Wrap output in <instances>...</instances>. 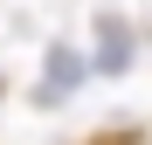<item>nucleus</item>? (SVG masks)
<instances>
[{
    "mask_svg": "<svg viewBox=\"0 0 152 145\" xmlns=\"http://www.w3.org/2000/svg\"><path fill=\"white\" fill-rule=\"evenodd\" d=\"M97 145H145V138H132V131H111V138H97Z\"/></svg>",
    "mask_w": 152,
    "mask_h": 145,
    "instance_id": "f03ea898",
    "label": "nucleus"
},
{
    "mask_svg": "<svg viewBox=\"0 0 152 145\" xmlns=\"http://www.w3.org/2000/svg\"><path fill=\"white\" fill-rule=\"evenodd\" d=\"M76 76H83V55H76V48H48V90L42 97H62Z\"/></svg>",
    "mask_w": 152,
    "mask_h": 145,
    "instance_id": "f257e3e1",
    "label": "nucleus"
}]
</instances>
